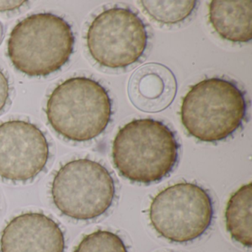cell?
Segmentation results:
<instances>
[{
	"mask_svg": "<svg viewBox=\"0 0 252 252\" xmlns=\"http://www.w3.org/2000/svg\"><path fill=\"white\" fill-rule=\"evenodd\" d=\"M179 148L175 134L163 122L135 119L119 129L112 156L124 178L150 184L161 181L173 170Z\"/></svg>",
	"mask_w": 252,
	"mask_h": 252,
	"instance_id": "6da1fadb",
	"label": "cell"
},
{
	"mask_svg": "<svg viewBox=\"0 0 252 252\" xmlns=\"http://www.w3.org/2000/svg\"><path fill=\"white\" fill-rule=\"evenodd\" d=\"M247 108L245 93L235 83L211 78L191 87L183 98L181 122L191 136L217 142L242 126Z\"/></svg>",
	"mask_w": 252,
	"mask_h": 252,
	"instance_id": "7a4b0ae2",
	"label": "cell"
},
{
	"mask_svg": "<svg viewBox=\"0 0 252 252\" xmlns=\"http://www.w3.org/2000/svg\"><path fill=\"white\" fill-rule=\"evenodd\" d=\"M45 112L56 132L70 141L82 142L105 130L111 119L112 101L107 90L96 81L74 77L54 90Z\"/></svg>",
	"mask_w": 252,
	"mask_h": 252,
	"instance_id": "3957f363",
	"label": "cell"
},
{
	"mask_svg": "<svg viewBox=\"0 0 252 252\" xmlns=\"http://www.w3.org/2000/svg\"><path fill=\"white\" fill-rule=\"evenodd\" d=\"M75 38L70 25L55 14L26 17L13 29L8 54L14 67L29 76H46L70 59Z\"/></svg>",
	"mask_w": 252,
	"mask_h": 252,
	"instance_id": "277c9868",
	"label": "cell"
},
{
	"mask_svg": "<svg viewBox=\"0 0 252 252\" xmlns=\"http://www.w3.org/2000/svg\"><path fill=\"white\" fill-rule=\"evenodd\" d=\"M116 194L114 180L101 163L87 158L63 165L54 176L51 195L57 209L77 220L104 215Z\"/></svg>",
	"mask_w": 252,
	"mask_h": 252,
	"instance_id": "5b68a950",
	"label": "cell"
},
{
	"mask_svg": "<svg viewBox=\"0 0 252 252\" xmlns=\"http://www.w3.org/2000/svg\"><path fill=\"white\" fill-rule=\"evenodd\" d=\"M214 209L207 191L191 183H178L155 196L149 211L150 222L163 238L174 243L192 241L212 224Z\"/></svg>",
	"mask_w": 252,
	"mask_h": 252,
	"instance_id": "8992f818",
	"label": "cell"
},
{
	"mask_svg": "<svg viewBox=\"0 0 252 252\" xmlns=\"http://www.w3.org/2000/svg\"><path fill=\"white\" fill-rule=\"evenodd\" d=\"M147 28L136 13L113 8L98 14L91 23L87 44L93 58L101 65L125 68L138 62L145 52Z\"/></svg>",
	"mask_w": 252,
	"mask_h": 252,
	"instance_id": "52a82bcc",
	"label": "cell"
},
{
	"mask_svg": "<svg viewBox=\"0 0 252 252\" xmlns=\"http://www.w3.org/2000/svg\"><path fill=\"white\" fill-rule=\"evenodd\" d=\"M49 158V144L33 124L11 120L0 124V177L11 181L36 178Z\"/></svg>",
	"mask_w": 252,
	"mask_h": 252,
	"instance_id": "ba28073f",
	"label": "cell"
},
{
	"mask_svg": "<svg viewBox=\"0 0 252 252\" xmlns=\"http://www.w3.org/2000/svg\"><path fill=\"white\" fill-rule=\"evenodd\" d=\"M64 236L57 222L37 212L13 218L0 238L1 252H64Z\"/></svg>",
	"mask_w": 252,
	"mask_h": 252,
	"instance_id": "9c48e42d",
	"label": "cell"
},
{
	"mask_svg": "<svg viewBox=\"0 0 252 252\" xmlns=\"http://www.w3.org/2000/svg\"><path fill=\"white\" fill-rule=\"evenodd\" d=\"M129 96L134 105L146 112L161 111L176 94V82L169 69L150 64L138 69L129 82Z\"/></svg>",
	"mask_w": 252,
	"mask_h": 252,
	"instance_id": "30bf717a",
	"label": "cell"
},
{
	"mask_svg": "<svg viewBox=\"0 0 252 252\" xmlns=\"http://www.w3.org/2000/svg\"><path fill=\"white\" fill-rule=\"evenodd\" d=\"M252 2L251 0H213L209 4V18L215 32L225 40H252Z\"/></svg>",
	"mask_w": 252,
	"mask_h": 252,
	"instance_id": "8fae6325",
	"label": "cell"
},
{
	"mask_svg": "<svg viewBox=\"0 0 252 252\" xmlns=\"http://www.w3.org/2000/svg\"><path fill=\"white\" fill-rule=\"evenodd\" d=\"M252 183H249L231 196L225 213L227 231L237 243L248 248L252 245Z\"/></svg>",
	"mask_w": 252,
	"mask_h": 252,
	"instance_id": "7c38bea8",
	"label": "cell"
},
{
	"mask_svg": "<svg viewBox=\"0 0 252 252\" xmlns=\"http://www.w3.org/2000/svg\"><path fill=\"white\" fill-rule=\"evenodd\" d=\"M197 1H141L144 11L151 18L163 24H176L193 12Z\"/></svg>",
	"mask_w": 252,
	"mask_h": 252,
	"instance_id": "4fadbf2b",
	"label": "cell"
},
{
	"mask_svg": "<svg viewBox=\"0 0 252 252\" xmlns=\"http://www.w3.org/2000/svg\"><path fill=\"white\" fill-rule=\"evenodd\" d=\"M73 252H128L122 239L111 231L98 230L85 236Z\"/></svg>",
	"mask_w": 252,
	"mask_h": 252,
	"instance_id": "5bb4252c",
	"label": "cell"
},
{
	"mask_svg": "<svg viewBox=\"0 0 252 252\" xmlns=\"http://www.w3.org/2000/svg\"><path fill=\"white\" fill-rule=\"evenodd\" d=\"M10 88L8 79L0 70V112L3 110L9 98Z\"/></svg>",
	"mask_w": 252,
	"mask_h": 252,
	"instance_id": "9a60e30c",
	"label": "cell"
},
{
	"mask_svg": "<svg viewBox=\"0 0 252 252\" xmlns=\"http://www.w3.org/2000/svg\"><path fill=\"white\" fill-rule=\"evenodd\" d=\"M25 1H0V11H13L20 8Z\"/></svg>",
	"mask_w": 252,
	"mask_h": 252,
	"instance_id": "2e32d148",
	"label": "cell"
},
{
	"mask_svg": "<svg viewBox=\"0 0 252 252\" xmlns=\"http://www.w3.org/2000/svg\"><path fill=\"white\" fill-rule=\"evenodd\" d=\"M2 26H1V24H0V39H1V37H2Z\"/></svg>",
	"mask_w": 252,
	"mask_h": 252,
	"instance_id": "e0dca14e",
	"label": "cell"
}]
</instances>
